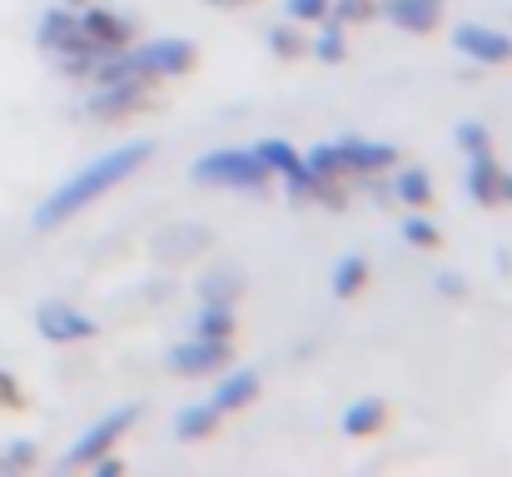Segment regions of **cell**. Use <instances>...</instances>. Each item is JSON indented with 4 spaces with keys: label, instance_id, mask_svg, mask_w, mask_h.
<instances>
[{
    "label": "cell",
    "instance_id": "cell-1",
    "mask_svg": "<svg viewBox=\"0 0 512 477\" xmlns=\"http://www.w3.org/2000/svg\"><path fill=\"white\" fill-rule=\"evenodd\" d=\"M150 155H155V140H130V145H120V150H110V155L90 159L85 169H75V174L35 209V229H55V224H65L70 214L90 209V204L105 199L115 184H125L130 174H140V164Z\"/></svg>",
    "mask_w": 512,
    "mask_h": 477
},
{
    "label": "cell",
    "instance_id": "cell-2",
    "mask_svg": "<svg viewBox=\"0 0 512 477\" xmlns=\"http://www.w3.org/2000/svg\"><path fill=\"white\" fill-rule=\"evenodd\" d=\"M189 174L194 184H209V189H264L269 184V164L254 150H209L194 159Z\"/></svg>",
    "mask_w": 512,
    "mask_h": 477
},
{
    "label": "cell",
    "instance_id": "cell-3",
    "mask_svg": "<svg viewBox=\"0 0 512 477\" xmlns=\"http://www.w3.org/2000/svg\"><path fill=\"white\" fill-rule=\"evenodd\" d=\"M155 85L160 80H145V75H130V80H105L90 90L85 110L90 120H105V125H120V120H135L155 105Z\"/></svg>",
    "mask_w": 512,
    "mask_h": 477
},
{
    "label": "cell",
    "instance_id": "cell-4",
    "mask_svg": "<svg viewBox=\"0 0 512 477\" xmlns=\"http://www.w3.org/2000/svg\"><path fill=\"white\" fill-rule=\"evenodd\" d=\"M135 423H140V408H135V403L110 408V413H105V418H100V423H95V428H90V433H85V438H80V443H75L65 458H60V468H65V473H70V468H90L95 458L115 453V443H120V438H125Z\"/></svg>",
    "mask_w": 512,
    "mask_h": 477
},
{
    "label": "cell",
    "instance_id": "cell-5",
    "mask_svg": "<svg viewBox=\"0 0 512 477\" xmlns=\"http://www.w3.org/2000/svg\"><path fill=\"white\" fill-rule=\"evenodd\" d=\"M130 60H135V70L150 75V80H184V75H194L199 50H194L189 40H179V35H160V40H150V45H130Z\"/></svg>",
    "mask_w": 512,
    "mask_h": 477
},
{
    "label": "cell",
    "instance_id": "cell-6",
    "mask_svg": "<svg viewBox=\"0 0 512 477\" xmlns=\"http://www.w3.org/2000/svg\"><path fill=\"white\" fill-rule=\"evenodd\" d=\"M80 35H85V50L100 60V55L135 45V20L120 10H105V5H80Z\"/></svg>",
    "mask_w": 512,
    "mask_h": 477
},
{
    "label": "cell",
    "instance_id": "cell-7",
    "mask_svg": "<svg viewBox=\"0 0 512 477\" xmlns=\"http://www.w3.org/2000/svg\"><path fill=\"white\" fill-rule=\"evenodd\" d=\"M229 343L224 338H184L170 348V373L174 378H209V373H224L229 368Z\"/></svg>",
    "mask_w": 512,
    "mask_h": 477
},
{
    "label": "cell",
    "instance_id": "cell-8",
    "mask_svg": "<svg viewBox=\"0 0 512 477\" xmlns=\"http://www.w3.org/2000/svg\"><path fill=\"white\" fill-rule=\"evenodd\" d=\"M35 328H40V338H50V343H85V338L100 333L95 318L70 309V304H60V299H45V304L35 309Z\"/></svg>",
    "mask_w": 512,
    "mask_h": 477
},
{
    "label": "cell",
    "instance_id": "cell-9",
    "mask_svg": "<svg viewBox=\"0 0 512 477\" xmlns=\"http://www.w3.org/2000/svg\"><path fill=\"white\" fill-rule=\"evenodd\" d=\"M453 45L468 55V60H478V65H508L512 60V35L508 30H493V25H458L453 30Z\"/></svg>",
    "mask_w": 512,
    "mask_h": 477
},
{
    "label": "cell",
    "instance_id": "cell-10",
    "mask_svg": "<svg viewBox=\"0 0 512 477\" xmlns=\"http://www.w3.org/2000/svg\"><path fill=\"white\" fill-rule=\"evenodd\" d=\"M209 224H170L160 239H150V254L160 259V264H170V269H179L184 259H194L199 249H209Z\"/></svg>",
    "mask_w": 512,
    "mask_h": 477
},
{
    "label": "cell",
    "instance_id": "cell-11",
    "mask_svg": "<svg viewBox=\"0 0 512 477\" xmlns=\"http://www.w3.org/2000/svg\"><path fill=\"white\" fill-rule=\"evenodd\" d=\"M378 15L408 35H433L443 25V0H378Z\"/></svg>",
    "mask_w": 512,
    "mask_h": 477
},
{
    "label": "cell",
    "instance_id": "cell-12",
    "mask_svg": "<svg viewBox=\"0 0 512 477\" xmlns=\"http://www.w3.org/2000/svg\"><path fill=\"white\" fill-rule=\"evenodd\" d=\"M334 145H339L348 179H353V174H383V169H393V159H398L393 145H378V140H363V135H339Z\"/></svg>",
    "mask_w": 512,
    "mask_h": 477
},
{
    "label": "cell",
    "instance_id": "cell-13",
    "mask_svg": "<svg viewBox=\"0 0 512 477\" xmlns=\"http://www.w3.org/2000/svg\"><path fill=\"white\" fill-rule=\"evenodd\" d=\"M463 189H468V199L483 204V209H498V204H503V164L493 159V150H488V155H468Z\"/></svg>",
    "mask_w": 512,
    "mask_h": 477
},
{
    "label": "cell",
    "instance_id": "cell-14",
    "mask_svg": "<svg viewBox=\"0 0 512 477\" xmlns=\"http://www.w3.org/2000/svg\"><path fill=\"white\" fill-rule=\"evenodd\" d=\"M259 393H264V378H259L254 368H229V373H224V383L214 388V408L229 418V413L254 408V403H259Z\"/></svg>",
    "mask_w": 512,
    "mask_h": 477
},
{
    "label": "cell",
    "instance_id": "cell-15",
    "mask_svg": "<svg viewBox=\"0 0 512 477\" xmlns=\"http://www.w3.org/2000/svg\"><path fill=\"white\" fill-rule=\"evenodd\" d=\"M219 423H224V413L214 403H189V408L174 413V438L179 443H204V438L219 433Z\"/></svg>",
    "mask_w": 512,
    "mask_h": 477
},
{
    "label": "cell",
    "instance_id": "cell-16",
    "mask_svg": "<svg viewBox=\"0 0 512 477\" xmlns=\"http://www.w3.org/2000/svg\"><path fill=\"white\" fill-rule=\"evenodd\" d=\"M388 423V403L383 398H358L343 413V438H378Z\"/></svg>",
    "mask_w": 512,
    "mask_h": 477
},
{
    "label": "cell",
    "instance_id": "cell-17",
    "mask_svg": "<svg viewBox=\"0 0 512 477\" xmlns=\"http://www.w3.org/2000/svg\"><path fill=\"white\" fill-rule=\"evenodd\" d=\"M393 199L408 204V209H428V204H433V174H428V169H398Z\"/></svg>",
    "mask_w": 512,
    "mask_h": 477
},
{
    "label": "cell",
    "instance_id": "cell-18",
    "mask_svg": "<svg viewBox=\"0 0 512 477\" xmlns=\"http://www.w3.org/2000/svg\"><path fill=\"white\" fill-rule=\"evenodd\" d=\"M269 50H274L279 60H304V55L314 50V40H309V30H304L299 20H284V25L269 30Z\"/></svg>",
    "mask_w": 512,
    "mask_h": 477
},
{
    "label": "cell",
    "instance_id": "cell-19",
    "mask_svg": "<svg viewBox=\"0 0 512 477\" xmlns=\"http://www.w3.org/2000/svg\"><path fill=\"white\" fill-rule=\"evenodd\" d=\"M234 328H239L234 304H204L199 318H194V338H224V343H234Z\"/></svg>",
    "mask_w": 512,
    "mask_h": 477
},
{
    "label": "cell",
    "instance_id": "cell-20",
    "mask_svg": "<svg viewBox=\"0 0 512 477\" xmlns=\"http://www.w3.org/2000/svg\"><path fill=\"white\" fill-rule=\"evenodd\" d=\"M368 274H373V269H368L363 254H343L339 264H334V294H339V299H358V294L368 289Z\"/></svg>",
    "mask_w": 512,
    "mask_h": 477
},
{
    "label": "cell",
    "instance_id": "cell-21",
    "mask_svg": "<svg viewBox=\"0 0 512 477\" xmlns=\"http://www.w3.org/2000/svg\"><path fill=\"white\" fill-rule=\"evenodd\" d=\"M309 55H319L324 65H343V60H348V35H343V25L334 15L319 20V35H314V50H309Z\"/></svg>",
    "mask_w": 512,
    "mask_h": 477
},
{
    "label": "cell",
    "instance_id": "cell-22",
    "mask_svg": "<svg viewBox=\"0 0 512 477\" xmlns=\"http://www.w3.org/2000/svg\"><path fill=\"white\" fill-rule=\"evenodd\" d=\"M244 294V274L239 269H214L204 284H199V299L204 304H234Z\"/></svg>",
    "mask_w": 512,
    "mask_h": 477
},
{
    "label": "cell",
    "instance_id": "cell-23",
    "mask_svg": "<svg viewBox=\"0 0 512 477\" xmlns=\"http://www.w3.org/2000/svg\"><path fill=\"white\" fill-rule=\"evenodd\" d=\"M254 155L269 164V174H294V169L304 164V155H299L289 140H259V145H254Z\"/></svg>",
    "mask_w": 512,
    "mask_h": 477
},
{
    "label": "cell",
    "instance_id": "cell-24",
    "mask_svg": "<svg viewBox=\"0 0 512 477\" xmlns=\"http://www.w3.org/2000/svg\"><path fill=\"white\" fill-rule=\"evenodd\" d=\"M458 145H463V155H488L493 150V135H488L483 120H463L458 125Z\"/></svg>",
    "mask_w": 512,
    "mask_h": 477
},
{
    "label": "cell",
    "instance_id": "cell-25",
    "mask_svg": "<svg viewBox=\"0 0 512 477\" xmlns=\"http://www.w3.org/2000/svg\"><path fill=\"white\" fill-rule=\"evenodd\" d=\"M403 239H408L413 249H438V244H443L438 224H433V219H423V214H413V219L403 224Z\"/></svg>",
    "mask_w": 512,
    "mask_h": 477
},
{
    "label": "cell",
    "instance_id": "cell-26",
    "mask_svg": "<svg viewBox=\"0 0 512 477\" xmlns=\"http://www.w3.org/2000/svg\"><path fill=\"white\" fill-rule=\"evenodd\" d=\"M329 15H334L339 25H363V20H373V15H378V5H373V0H334V5H329Z\"/></svg>",
    "mask_w": 512,
    "mask_h": 477
},
{
    "label": "cell",
    "instance_id": "cell-27",
    "mask_svg": "<svg viewBox=\"0 0 512 477\" xmlns=\"http://www.w3.org/2000/svg\"><path fill=\"white\" fill-rule=\"evenodd\" d=\"M329 5H334V0H284V15L299 20V25H319V20L329 15Z\"/></svg>",
    "mask_w": 512,
    "mask_h": 477
},
{
    "label": "cell",
    "instance_id": "cell-28",
    "mask_svg": "<svg viewBox=\"0 0 512 477\" xmlns=\"http://www.w3.org/2000/svg\"><path fill=\"white\" fill-rule=\"evenodd\" d=\"M0 408L5 413H25V388H20V378L10 368H0Z\"/></svg>",
    "mask_w": 512,
    "mask_h": 477
},
{
    "label": "cell",
    "instance_id": "cell-29",
    "mask_svg": "<svg viewBox=\"0 0 512 477\" xmlns=\"http://www.w3.org/2000/svg\"><path fill=\"white\" fill-rule=\"evenodd\" d=\"M0 468H5V473H25V468H35V443H10L5 458H0Z\"/></svg>",
    "mask_w": 512,
    "mask_h": 477
},
{
    "label": "cell",
    "instance_id": "cell-30",
    "mask_svg": "<svg viewBox=\"0 0 512 477\" xmlns=\"http://www.w3.org/2000/svg\"><path fill=\"white\" fill-rule=\"evenodd\" d=\"M438 294H443V299H468L463 274H438Z\"/></svg>",
    "mask_w": 512,
    "mask_h": 477
},
{
    "label": "cell",
    "instance_id": "cell-31",
    "mask_svg": "<svg viewBox=\"0 0 512 477\" xmlns=\"http://www.w3.org/2000/svg\"><path fill=\"white\" fill-rule=\"evenodd\" d=\"M90 468H95V473H100V477H120V473H125V463H120L115 453H105V458H95Z\"/></svg>",
    "mask_w": 512,
    "mask_h": 477
},
{
    "label": "cell",
    "instance_id": "cell-32",
    "mask_svg": "<svg viewBox=\"0 0 512 477\" xmlns=\"http://www.w3.org/2000/svg\"><path fill=\"white\" fill-rule=\"evenodd\" d=\"M204 5H214V10H244V5H259V0H204Z\"/></svg>",
    "mask_w": 512,
    "mask_h": 477
},
{
    "label": "cell",
    "instance_id": "cell-33",
    "mask_svg": "<svg viewBox=\"0 0 512 477\" xmlns=\"http://www.w3.org/2000/svg\"><path fill=\"white\" fill-rule=\"evenodd\" d=\"M503 204H512V174L503 169Z\"/></svg>",
    "mask_w": 512,
    "mask_h": 477
},
{
    "label": "cell",
    "instance_id": "cell-34",
    "mask_svg": "<svg viewBox=\"0 0 512 477\" xmlns=\"http://www.w3.org/2000/svg\"><path fill=\"white\" fill-rule=\"evenodd\" d=\"M65 5H70V10H80V5H90V0H65Z\"/></svg>",
    "mask_w": 512,
    "mask_h": 477
}]
</instances>
